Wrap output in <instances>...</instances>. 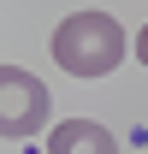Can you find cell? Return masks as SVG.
<instances>
[{"label": "cell", "mask_w": 148, "mask_h": 154, "mask_svg": "<svg viewBox=\"0 0 148 154\" xmlns=\"http://www.w3.org/2000/svg\"><path fill=\"white\" fill-rule=\"evenodd\" d=\"M0 89H6V113H0V131L12 136V142L48 125V89H42V77L18 71V65H6V71H0Z\"/></svg>", "instance_id": "obj_2"}, {"label": "cell", "mask_w": 148, "mask_h": 154, "mask_svg": "<svg viewBox=\"0 0 148 154\" xmlns=\"http://www.w3.org/2000/svg\"><path fill=\"white\" fill-rule=\"evenodd\" d=\"M48 154H119V136L95 119H65L48 136Z\"/></svg>", "instance_id": "obj_3"}, {"label": "cell", "mask_w": 148, "mask_h": 154, "mask_svg": "<svg viewBox=\"0 0 148 154\" xmlns=\"http://www.w3.org/2000/svg\"><path fill=\"white\" fill-rule=\"evenodd\" d=\"M125 54H130V42L119 30V18H107V12H71L54 30V59L71 77H107Z\"/></svg>", "instance_id": "obj_1"}, {"label": "cell", "mask_w": 148, "mask_h": 154, "mask_svg": "<svg viewBox=\"0 0 148 154\" xmlns=\"http://www.w3.org/2000/svg\"><path fill=\"white\" fill-rule=\"evenodd\" d=\"M136 59L148 65V24H142V36H136Z\"/></svg>", "instance_id": "obj_4"}]
</instances>
